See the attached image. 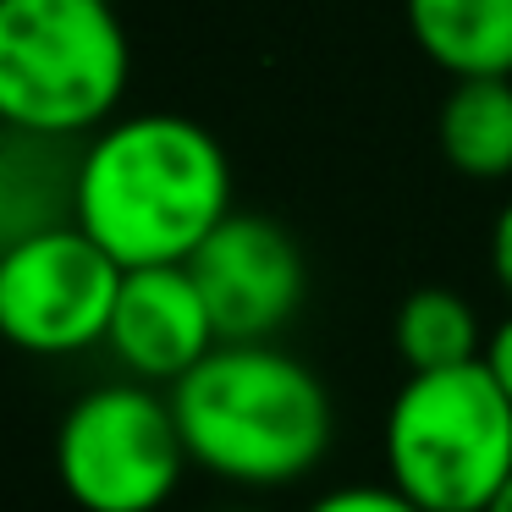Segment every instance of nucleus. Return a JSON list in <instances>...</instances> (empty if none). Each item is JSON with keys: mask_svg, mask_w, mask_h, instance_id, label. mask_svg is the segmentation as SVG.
Wrapping results in <instances>:
<instances>
[{"mask_svg": "<svg viewBox=\"0 0 512 512\" xmlns=\"http://www.w3.org/2000/svg\"><path fill=\"white\" fill-rule=\"evenodd\" d=\"M441 155L474 182L512 177V78H463L441 100Z\"/></svg>", "mask_w": 512, "mask_h": 512, "instance_id": "9d476101", "label": "nucleus"}, {"mask_svg": "<svg viewBox=\"0 0 512 512\" xmlns=\"http://www.w3.org/2000/svg\"><path fill=\"white\" fill-rule=\"evenodd\" d=\"M386 485L424 512H490L512 479V397L485 358L408 375L380 430Z\"/></svg>", "mask_w": 512, "mask_h": 512, "instance_id": "20e7f679", "label": "nucleus"}, {"mask_svg": "<svg viewBox=\"0 0 512 512\" xmlns=\"http://www.w3.org/2000/svg\"><path fill=\"white\" fill-rule=\"evenodd\" d=\"M309 512H424V507L408 501L397 485H342V490H325Z\"/></svg>", "mask_w": 512, "mask_h": 512, "instance_id": "f8f14e48", "label": "nucleus"}, {"mask_svg": "<svg viewBox=\"0 0 512 512\" xmlns=\"http://www.w3.org/2000/svg\"><path fill=\"white\" fill-rule=\"evenodd\" d=\"M221 342H270L298 314L309 270L292 232L265 215H226L188 259Z\"/></svg>", "mask_w": 512, "mask_h": 512, "instance_id": "0eeeda50", "label": "nucleus"}, {"mask_svg": "<svg viewBox=\"0 0 512 512\" xmlns=\"http://www.w3.org/2000/svg\"><path fill=\"white\" fill-rule=\"evenodd\" d=\"M193 468L243 490H287L331 452V391L270 342H221L166 391Z\"/></svg>", "mask_w": 512, "mask_h": 512, "instance_id": "f03ea898", "label": "nucleus"}, {"mask_svg": "<svg viewBox=\"0 0 512 512\" xmlns=\"http://www.w3.org/2000/svg\"><path fill=\"white\" fill-rule=\"evenodd\" d=\"M391 342H397V358L408 364V375H424V369H457L485 358L490 336H479V314L463 292L419 287L397 303Z\"/></svg>", "mask_w": 512, "mask_h": 512, "instance_id": "9b49d317", "label": "nucleus"}, {"mask_svg": "<svg viewBox=\"0 0 512 512\" xmlns=\"http://www.w3.org/2000/svg\"><path fill=\"white\" fill-rule=\"evenodd\" d=\"M490 512H512V479H507V485H501V496L490 501Z\"/></svg>", "mask_w": 512, "mask_h": 512, "instance_id": "2eb2a0df", "label": "nucleus"}, {"mask_svg": "<svg viewBox=\"0 0 512 512\" xmlns=\"http://www.w3.org/2000/svg\"><path fill=\"white\" fill-rule=\"evenodd\" d=\"M237 512H248V507H237Z\"/></svg>", "mask_w": 512, "mask_h": 512, "instance_id": "dca6fc26", "label": "nucleus"}, {"mask_svg": "<svg viewBox=\"0 0 512 512\" xmlns=\"http://www.w3.org/2000/svg\"><path fill=\"white\" fill-rule=\"evenodd\" d=\"M490 270H496L501 292L512 298V204L496 215V226H490Z\"/></svg>", "mask_w": 512, "mask_h": 512, "instance_id": "ddd939ff", "label": "nucleus"}, {"mask_svg": "<svg viewBox=\"0 0 512 512\" xmlns=\"http://www.w3.org/2000/svg\"><path fill=\"white\" fill-rule=\"evenodd\" d=\"M232 215V160L210 127L144 111L105 122L72 177V221L122 270L188 265Z\"/></svg>", "mask_w": 512, "mask_h": 512, "instance_id": "f257e3e1", "label": "nucleus"}, {"mask_svg": "<svg viewBox=\"0 0 512 512\" xmlns=\"http://www.w3.org/2000/svg\"><path fill=\"white\" fill-rule=\"evenodd\" d=\"M133 78L111 0H0V116L28 138L100 133Z\"/></svg>", "mask_w": 512, "mask_h": 512, "instance_id": "7ed1b4c3", "label": "nucleus"}, {"mask_svg": "<svg viewBox=\"0 0 512 512\" xmlns=\"http://www.w3.org/2000/svg\"><path fill=\"white\" fill-rule=\"evenodd\" d=\"M105 347L144 386H177L221 347V331L188 265H144L127 270Z\"/></svg>", "mask_w": 512, "mask_h": 512, "instance_id": "6e6552de", "label": "nucleus"}, {"mask_svg": "<svg viewBox=\"0 0 512 512\" xmlns=\"http://www.w3.org/2000/svg\"><path fill=\"white\" fill-rule=\"evenodd\" d=\"M188 468L171 397L144 380L83 391L56 430V474L78 512H160Z\"/></svg>", "mask_w": 512, "mask_h": 512, "instance_id": "39448f33", "label": "nucleus"}, {"mask_svg": "<svg viewBox=\"0 0 512 512\" xmlns=\"http://www.w3.org/2000/svg\"><path fill=\"white\" fill-rule=\"evenodd\" d=\"M485 364H490V375L501 380V391L512 397V314L490 331V342H485Z\"/></svg>", "mask_w": 512, "mask_h": 512, "instance_id": "4468645a", "label": "nucleus"}, {"mask_svg": "<svg viewBox=\"0 0 512 512\" xmlns=\"http://www.w3.org/2000/svg\"><path fill=\"white\" fill-rule=\"evenodd\" d=\"M122 281L127 270L78 221L17 232L0 254V331L39 358L100 347Z\"/></svg>", "mask_w": 512, "mask_h": 512, "instance_id": "423d86ee", "label": "nucleus"}, {"mask_svg": "<svg viewBox=\"0 0 512 512\" xmlns=\"http://www.w3.org/2000/svg\"><path fill=\"white\" fill-rule=\"evenodd\" d=\"M408 34L452 83L512 78V0H408Z\"/></svg>", "mask_w": 512, "mask_h": 512, "instance_id": "1a4fd4ad", "label": "nucleus"}]
</instances>
